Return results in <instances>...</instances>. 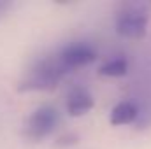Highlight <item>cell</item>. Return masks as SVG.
Returning <instances> with one entry per match:
<instances>
[{
	"instance_id": "1",
	"label": "cell",
	"mask_w": 151,
	"mask_h": 149,
	"mask_svg": "<svg viewBox=\"0 0 151 149\" xmlns=\"http://www.w3.org/2000/svg\"><path fill=\"white\" fill-rule=\"evenodd\" d=\"M70 70L63 65L58 53L37 60L23 75L19 82L21 91H49L58 86V82Z\"/></svg>"
},
{
	"instance_id": "2",
	"label": "cell",
	"mask_w": 151,
	"mask_h": 149,
	"mask_svg": "<svg viewBox=\"0 0 151 149\" xmlns=\"http://www.w3.org/2000/svg\"><path fill=\"white\" fill-rule=\"evenodd\" d=\"M148 7L139 2H127L116 12V32L125 39H141L148 30Z\"/></svg>"
},
{
	"instance_id": "3",
	"label": "cell",
	"mask_w": 151,
	"mask_h": 149,
	"mask_svg": "<svg viewBox=\"0 0 151 149\" xmlns=\"http://www.w3.org/2000/svg\"><path fill=\"white\" fill-rule=\"evenodd\" d=\"M58 121H60V114H58V111L55 107L40 105L25 119L23 135L28 140H34V142L42 140V139L49 137L55 132Z\"/></svg>"
},
{
	"instance_id": "4",
	"label": "cell",
	"mask_w": 151,
	"mask_h": 149,
	"mask_svg": "<svg viewBox=\"0 0 151 149\" xmlns=\"http://www.w3.org/2000/svg\"><path fill=\"white\" fill-rule=\"evenodd\" d=\"M58 56L69 70H74L77 67H84V65L95 62L97 60V51L86 42H72V44L65 46L58 53Z\"/></svg>"
},
{
	"instance_id": "5",
	"label": "cell",
	"mask_w": 151,
	"mask_h": 149,
	"mask_svg": "<svg viewBox=\"0 0 151 149\" xmlns=\"http://www.w3.org/2000/svg\"><path fill=\"white\" fill-rule=\"evenodd\" d=\"M93 109V97L86 88H72L67 95V112L70 116H83Z\"/></svg>"
},
{
	"instance_id": "6",
	"label": "cell",
	"mask_w": 151,
	"mask_h": 149,
	"mask_svg": "<svg viewBox=\"0 0 151 149\" xmlns=\"http://www.w3.org/2000/svg\"><path fill=\"white\" fill-rule=\"evenodd\" d=\"M139 116V109L134 102L130 100H121L119 104H116L111 111V125L114 126H123V125H130L137 119Z\"/></svg>"
},
{
	"instance_id": "7",
	"label": "cell",
	"mask_w": 151,
	"mask_h": 149,
	"mask_svg": "<svg viewBox=\"0 0 151 149\" xmlns=\"http://www.w3.org/2000/svg\"><path fill=\"white\" fill-rule=\"evenodd\" d=\"M128 72V62L123 56H116L111 58L109 62H106L100 67V74L107 75V77H123Z\"/></svg>"
},
{
	"instance_id": "8",
	"label": "cell",
	"mask_w": 151,
	"mask_h": 149,
	"mask_svg": "<svg viewBox=\"0 0 151 149\" xmlns=\"http://www.w3.org/2000/svg\"><path fill=\"white\" fill-rule=\"evenodd\" d=\"M12 7V4L11 2H5V0H0V19L7 14V11Z\"/></svg>"
}]
</instances>
